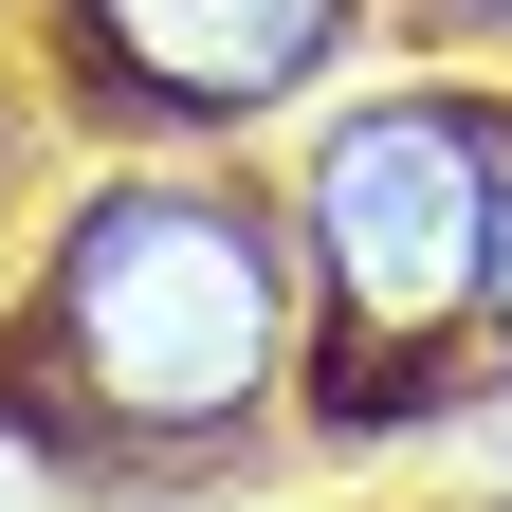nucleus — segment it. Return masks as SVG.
<instances>
[{"label":"nucleus","instance_id":"5","mask_svg":"<svg viewBox=\"0 0 512 512\" xmlns=\"http://www.w3.org/2000/svg\"><path fill=\"white\" fill-rule=\"evenodd\" d=\"M458 19H494V37H512V0H458Z\"/></svg>","mask_w":512,"mask_h":512},{"label":"nucleus","instance_id":"4","mask_svg":"<svg viewBox=\"0 0 512 512\" xmlns=\"http://www.w3.org/2000/svg\"><path fill=\"white\" fill-rule=\"evenodd\" d=\"M476 330L512 348V165H494V256H476Z\"/></svg>","mask_w":512,"mask_h":512},{"label":"nucleus","instance_id":"3","mask_svg":"<svg viewBox=\"0 0 512 512\" xmlns=\"http://www.w3.org/2000/svg\"><path fill=\"white\" fill-rule=\"evenodd\" d=\"M92 74L165 128H256L348 55V0H74Z\"/></svg>","mask_w":512,"mask_h":512},{"label":"nucleus","instance_id":"2","mask_svg":"<svg viewBox=\"0 0 512 512\" xmlns=\"http://www.w3.org/2000/svg\"><path fill=\"white\" fill-rule=\"evenodd\" d=\"M494 165H512V128L476 92H366L311 128V293H330V330H366V348L458 330L476 256H494Z\"/></svg>","mask_w":512,"mask_h":512},{"label":"nucleus","instance_id":"1","mask_svg":"<svg viewBox=\"0 0 512 512\" xmlns=\"http://www.w3.org/2000/svg\"><path fill=\"white\" fill-rule=\"evenodd\" d=\"M37 348L110 439H238L293 384V256L238 183H92L55 220Z\"/></svg>","mask_w":512,"mask_h":512}]
</instances>
